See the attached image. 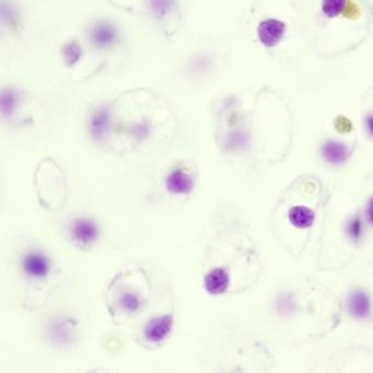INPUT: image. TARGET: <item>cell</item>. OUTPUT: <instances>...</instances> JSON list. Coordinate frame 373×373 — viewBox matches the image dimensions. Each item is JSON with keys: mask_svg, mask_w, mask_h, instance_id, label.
I'll list each match as a JSON object with an SVG mask.
<instances>
[{"mask_svg": "<svg viewBox=\"0 0 373 373\" xmlns=\"http://www.w3.org/2000/svg\"><path fill=\"white\" fill-rule=\"evenodd\" d=\"M16 95L13 91H5L3 93V100H1V109L3 114H10L13 109L16 108Z\"/></svg>", "mask_w": 373, "mask_h": 373, "instance_id": "cell-16", "label": "cell"}, {"mask_svg": "<svg viewBox=\"0 0 373 373\" xmlns=\"http://www.w3.org/2000/svg\"><path fill=\"white\" fill-rule=\"evenodd\" d=\"M286 24L276 19H269L260 24L257 28L258 40L264 47H273L284 38Z\"/></svg>", "mask_w": 373, "mask_h": 373, "instance_id": "cell-6", "label": "cell"}, {"mask_svg": "<svg viewBox=\"0 0 373 373\" xmlns=\"http://www.w3.org/2000/svg\"><path fill=\"white\" fill-rule=\"evenodd\" d=\"M120 307L123 308L124 311L127 312L128 315H134L136 312L141 310L143 300L137 292H125L120 296Z\"/></svg>", "mask_w": 373, "mask_h": 373, "instance_id": "cell-13", "label": "cell"}, {"mask_svg": "<svg viewBox=\"0 0 373 373\" xmlns=\"http://www.w3.org/2000/svg\"><path fill=\"white\" fill-rule=\"evenodd\" d=\"M348 232L353 240H358L360 238L361 232H363V223L359 218H355L350 221L349 225H348Z\"/></svg>", "mask_w": 373, "mask_h": 373, "instance_id": "cell-17", "label": "cell"}, {"mask_svg": "<svg viewBox=\"0 0 373 373\" xmlns=\"http://www.w3.org/2000/svg\"><path fill=\"white\" fill-rule=\"evenodd\" d=\"M336 128L338 131L345 133V132H349L351 129V124L347 118H340L336 120Z\"/></svg>", "mask_w": 373, "mask_h": 373, "instance_id": "cell-18", "label": "cell"}, {"mask_svg": "<svg viewBox=\"0 0 373 373\" xmlns=\"http://www.w3.org/2000/svg\"><path fill=\"white\" fill-rule=\"evenodd\" d=\"M100 225L93 218H76L70 225V238L79 248L93 246L100 238Z\"/></svg>", "mask_w": 373, "mask_h": 373, "instance_id": "cell-1", "label": "cell"}, {"mask_svg": "<svg viewBox=\"0 0 373 373\" xmlns=\"http://www.w3.org/2000/svg\"><path fill=\"white\" fill-rule=\"evenodd\" d=\"M229 284H230L229 275L223 269H214L205 276V289L210 294H223L229 287Z\"/></svg>", "mask_w": 373, "mask_h": 373, "instance_id": "cell-9", "label": "cell"}, {"mask_svg": "<svg viewBox=\"0 0 373 373\" xmlns=\"http://www.w3.org/2000/svg\"><path fill=\"white\" fill-rule=\"evenodd\" d=\"M367 128H368L369 133L373 137V116H370L367 118Z\"/></svg>", "mask_w": 373, "mask_h": 373, "instance_id": "cell-19", "label": "cell"}, {"mask_svg": "<svg viewBox=\"0 0 373 373\" xmlns=\"http://www.w3.org/2000/svg\"><path fill=\"white\" fill-rule=\"evenodd\" d=\"M166 187L168 192L177 196L189 195L194 189V181L191 174L182 168H177L166 177Z\"/></svg>", "mask_w": 373, "mask_h": 373, "instance_id": "cell-8", "label": "cell"}, {"mask_svg": "<svg viewBox=\"0 0 373 373\" xmlns=\"http://www.w3.org/2000/svg\"><path fill=\"white\" fill-rule=\"evenodd\" d=\"M172 315H164L151 319L143 327V336L152 344H160L169 338L173 328Z\"/></svg>", "mask_w": 373, "mask_h": 373, "instance_id": "cell-3", "label": "cell"}, {"mask_svg": "<svg viewBox=\"0 0 373 373\" xmlns=\"http://www.w3.org/2000/svg\"><path fill=\"white\" fill-rule=\"evenodd\" d=\"M347 0H323L322 11L327 18H335L345 10Z\"/></svg>", "mask_w": 373, "mask_h": 373, "instance_id": "cell-14", "label": "cell"}, {"mask_svg": "<svg viewBox=\"0 0 373 373\" xmlns=\"http://www.w3.org/2000/svg\"><path fill=\"white\" fill-rule=\"evenodd\" d=\"M151 7L158 16H164L166 13H169L174 8L175 3L174 0H150Z\"/></svg>", "mask_w": 373, "mask_h": 373, "instance_id": "cell-15", "label": "cell"}, {"mask_svg": "<svg viewBox=\"0 0 373 373\" xmlns=\"http://www.w3.org/2000/svg\"><path fill=\"white\" fill-rule=\"evenodd\" d=\"M368 218L369 220H370V223H373V197L372 200H371L370 203H369Z\"/></svg>", "mask_w": 373, "mask_h": 373, "instance_id": "cell-20", "label": "cell"}, {"mask_svg": "<svg viewBox=\"0 0 373 373\" xmlns=\"http://www.w3.org/2000/svg\"><path fill=\"white\" fill-rule=\"evenodd\" d=\"M111 125V112L108 108L100 106L90 116L88 129L95 141H103L106 138Z\"/></svg>", "mask_w": 373, "mask_h": 373, "instance_id": "cell-7", "label": "cell"}, {"mask_svg": "<svg viewBox=\"0 0 373 373\" xmlns=\"http://www.w3.org/2000/svg\"><path fill=\"white\" fill-rule=\"evenodd\" d=\"M49 338L57 345H68L74 338L76 323L70 317H58L49 323Z\"/></svg>", "mask_w": 373, "mask_h": 373, "instance_id": "cell-4", "label": "cell"}, {"mask_svg": "<svg viewBox=\"0 0 373 373\" xmlns=\"http://www.w3.org/2000/svg\"><path fill=\"white\" fill-rule=\"evenodd\" d=\"M89 38L91 43L97 49H109L118 41V29L110 22L100 21L91 26Z\"/></svg>", "mask_w": 373, "mask_h": 373, "instance_id": "cell-5", "label": "cell"}, {"mask_svg": "<svg viewBox=\"0 0 373 373\" xmlns=\"http://www.w3.org/2000/svg\"><path fill=\"white\" fill-rule=\"evenodd\" d=\"M315 212L307 207L296 206L289 212V220L292 225L299 229H307L311 227L315 221Z\"/></svg>", "mask_w": 373, "mask_h": 373, "instance_id": "cell-12", "label": "cell"}, {"mask_svg": "<svg viewBox=\"0 0 373 373\" xmlns=\"http://www.w3.org/2000/svg\"><path fill=\"white\" fill-rule=\"evenodd\" d=\"M348 310H349L350 315L358 319L368 317L371 311L369 296L360 290L353 292L348 299Z\"/></svg>", "mask_w": 373, "mask_h": 373, "instance_id": "cell-10", "label": "cell"}, {"mask_svg": "<svg viewBox=\"0 0 373 373\" xmlns=\"http://www.w3.org/2000/svg\"><path fill=\"white\" fill-rule=\"evenodd\" d=\"M323 157L327 162L333 164H340L347 160L349 152L344 143L338 141H327L323 146Z\"/></svg>", "mask_w": 373, "mask_h": 373, "instance_id": "cell-11", "label": "cell"}, {"mask_svg": "<svg viewBox=\"0 0 373 373\" xmlns=\"http://www.w3.org/2000/svg\"><path fill=\"white\" fill-rule=\"evenodd\" d=\"M51 269V260L41 251H29L21 258V269L28 278L33 280L47 278Z\"/></svg>", "mask_w": 373, "mask_h": 373, "instance_id": "cell-2", "label": "cell"}]
</instances>
